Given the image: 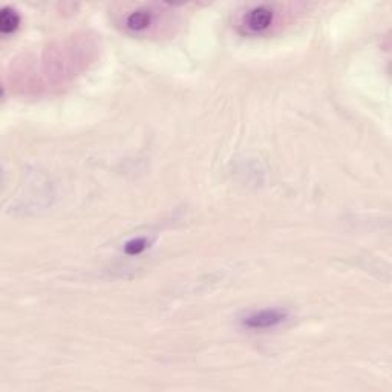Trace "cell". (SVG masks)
<instances>
[{
  "label": "cell",
  "instance_id": "2",
  "mask_svg": "<svg viewBox=\"0 0 392 392\" xmlns=\"http://www.w3.org/2000/svg\"><path fill=\"white\" fill-rule=\"evenodd\" d=\"M288 317V313L281 308H267L253 311L242 319V325L249 329H270L281 325Z\"/></svg>",
  "mask_w": 392,
  "mask_h": 392
},
{
  "label": "cell",
  "instance_id": "3",
  "mask_svg": "<svg viewBox=\"0 0 392 392\" xmlns=\"http://www.w3.org/2000/svg\"><path fill=\"white\" fill-rule=\"evenodd\" d=\"M153 23H155V11H152L150 8H140L129 13L125 19V26L130 33L141 34L144 31H148Z\"/></svg>",
  "mask_w": 392,
  "mask_h": 392
},
{
  "label": "cell",
  "instance_id": "1",
  "mask_svg": "<svg viewBox=\"0 0 392 392\" xmlns=\"http://www.w3.org/2000/svg\"><path fill=\"white\" fill-rule=\"evenodd\" d=\"M276 22V11L272 6H253L244 14L241 26L247 34H262L270 29Z\"/></svg>",
  "mask_w": 392,
  "mask_h": 392
},
{
  "label": "cell",
  "instance_id": "4",
  "mask_svg": "<svg viewBox=\"0 0 392 392\" xmlns=\"http://www.w3.org/2000/svg\"><path fill=\"white\" fill-rule=\"evenodd\" d=\"M20 25V15L14 8L5 6L0 13V31L2 34H11Z\"/></svg>",
  "mask_w": 392,
  "mask_h": 392
},
{
  "label": "cell",
  "instance_id": "5",
  "mask_svg": "<svg viewBox=\"0 0 392 392\" xmlns=\"http://www.w3.org/2000/svg\"><path fill=\"white\" fill-rule=\"evenodd\" d=\"M148 240L146 237H135V240H130L126 242L125 245V253L129 256H136L143 253L146 249H148Z\"/></svg>",
  "mask_w": 392,
  "mask_h": 392
}]
</instances>
